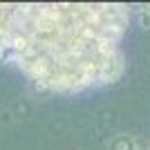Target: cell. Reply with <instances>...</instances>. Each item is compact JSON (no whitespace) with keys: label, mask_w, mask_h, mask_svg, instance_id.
I'll use <instances>...</instances> for the list:
<instances>
[{"label":"cell","mask_w":150,"mask_h":150,"mask_svg":"<svg viewBox=\"0 0 150 150\" xmlns=\"http://www.w3.org/2000/svg\"><path fill=\"white\" fill-rule=\"evenodd\" d=\"M130 7L117 2L0 5V63L45 92L79 94L125 72Z\"/></svg>","instance_id":"cell-1"},{"label":"cell","mask_w":150,"mask_h":150,"mask_svg":"<svg viewBox=\"0 0 150 150\" xmlns=\"http://www.w3.org/2000/svg\"><path fill=\"white\" fill-rule=\"evenodd\" d=\"M134 144H137V137H132V134H114L110 139V144H108V150H134Z\"/></svg>","instance_id":"cell-2"},{"label":"cell","mask_w":150,"mask_h":150,"mask_svg":"<svg viewBox=\"0 0 150 150\" xmlns=\"http://www.w3.org/2000/svg\"><path fill=\"white\" fill-rule=\"evenodd\" d=\"M137 20H139V25L144 27V29H150V7H144V9L139 11Z\"/></svg>","instance_id":"cell-3"},{"label":"cell","mask_w":150,"mask_h":150,"mask_svg":"<svg viewBox=\"0 0 150 150\" xmlns=\"http://www.w3.org/2000/svg\"><path fill=\"white\" fill-rule=\"evenodd\" d=\"M148 150H150V146H148Z\"/></svg>","instance_id":"cell-4"}]
</instances>
